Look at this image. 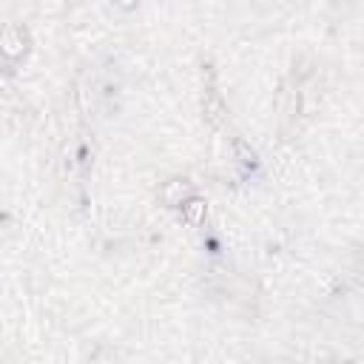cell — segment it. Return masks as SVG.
<instances>
[{"mask_svg":"<svg viewBox=\"0 0 364 364\" xmlns=\"http://www.w3.org/2000/svg\"><path fill=\"white\" fill-rule=\"evenodd\" d=\"M28 31L17 23H9L0 28V57L9 63H20L28 54Z\"/></svg>","mask_w":364,"mask_h":364,"instance_id":"1","label":"cell"},{"mask_svg":"<svg viewBox=\"0 0 364 364\" xmlns=\"http://www.w3.org/2000/svg\"><path fill=\"white\" fill-rule=\"evenodd\" d=\"M196 191H193V182H188L185 176H173L168 182H162L159 188V202L165 208H179L185 199H191Z\"/></svg>","mask_w":364,"mask_h":364,"instance_id":"2","label":"cell"},{"mask_svg":"<svg viewBox=\"0 0 364 364\" xmlns=\"http://www.w3.org/2000/svg\"><path fill=\"white\" fill-rule=\"evenodd\" d=\"M233 156H236L242 165H256V151H253L242 136L233 139Z\"/></svg>","mask_w":364,"mask_h":364,"instance_id":"6","label":"cell"},{"mask_svg":"<svg viewBox=\"0 0 364 364\" xmlns=\"http://www.w3.org/2000/svg\"><path fill=\"white\" fill-rule=\"evenodd\" d=\"M117 3H119L122 9H134V6H136V0H117Z\"/></svg>","mask_w":364,"mask_h":364,"instance_id":"7","label":"cell"},{"mask_svg":"<svg viewBox=\"0 0 364 364\" xmlns=\"http://www.w3.org/2000/svg\"><path fill=\"white\" fill-rule=\"evenodd\" d=\"M182 219L191 225V228H196V225H202L205 222V213H208V205H205V199H199L196 193L191 196V199H185L182 205Z\"/></svg>","mask_w":364,"mask_h":364,"instance_id":"4","label":"cell"},{"mask_svg":"<svg viewBox=\"0 0 364 364\" xmlns=\"http://www.w3.org/2000/svg\"><path fill=\"white\" fill-rule=\"evenodd\" d=\"M225 117H228V108H225V102H222V97L216 94V91H210L208 97H205V119L210 122V125H222L225 122Z\"/></svg>","mask_w":364,"mask_h":364,"instance_id":"5","label":"cell"},{"mask_svg":"<svg viewBox=\"0 0 364 364\" xmlns=\"http://www.w3.org/2000/svg\"><path fill=\"white\" fill-rule=\"evenodd\" d=\"M299 108H301V94H299V88L284 85V88H282V97H279V128H282L284 134H290V125H296Z\"/></svg>","mask_w":364,"mask_h":364,"instance_id":"3","label":"cell"}]
</instances>
